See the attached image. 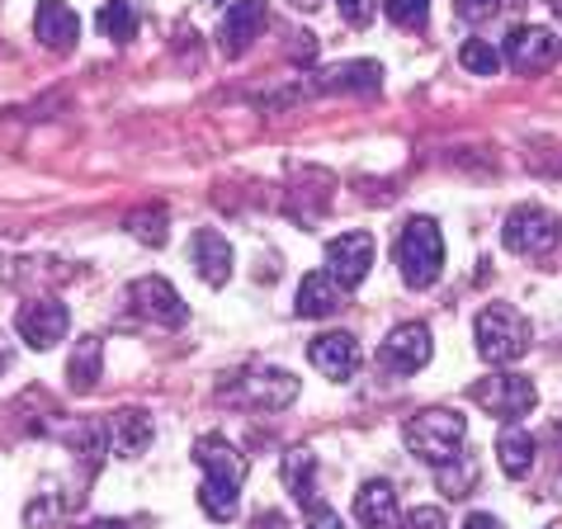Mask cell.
Wrapping results in <instances>:
<instances>
[{"label":"cell","instance_id":"obj_33","mask_svg":"<svg viewBox=\"0 0 562 529\" xmlns=\"http://www.w3.org/2000/svg\"><path fill=\"white\" fill-rule=\"evenodd\" d=\"M463 529H506V525L496 520V516H487V510H473V516L463 520Z\"/></svg>","mask_w":562,"mask_h":529},{"label":"cell","instance_id":"obj_30","mask_svg":"<svg viewBox=\"0 0 562 529\" xmlns=\"http://www.w3.org/2000/svg\"><path fill=\"white\" fill-rule=\"evenodd\" d=\"M407 529H449V520H445L440 506H416L407 516Z\"/></svg>","mask_w":562,"mask_h":529},{"label":"cell","instance_id":"obj_2","mask_svg":"<svg viewBox=\"0 0 562 529\" xmlns=\"http://www.w3.org/2000/svg\"><path fill=\"white\" fill-rule=\"evenodd\" d=\"M402 440H407V449H412L420 463L440 469V463H449V459L463 454L468 421H463L459 412H449V407H426V412H416L412 421H407Z\"/></svg>","mask_w":562,"mask_h":529},{"label":"cell","instance_id":"obj_35","mask_svg":"<svg viewBox=\"0 0 562 529\" xmlns=\"http://www.w3.org/2000/svg\"><path fill=\"white\" fill-rule=\"evenodd\" d=\"M289 53L299 57V61H312V53H317V43H312V34H299V43H293Z\"/></svg>","mask_w":562,"mask_h":529},{"label":"cell","instance_id":"obj_9","mask_svg":"<svg viewBox=\"0 0 562 529\" xmlns=\"http://www.w3.org/2000/svg\"><path fill=\"white\" fill-rule=\"evenodd\" d=\"M558 57H562V43L549 34V29H539V24H520V29H510V38H506V61L520 76H539V71H549L558 67Z\"/></svg>","mask_w":562,"mask_h":529},{"label":"cell","instance_id":"obj_5","mask_svg":"<svg viewBox=\"0 0 562 529\" xmlns=\"http://www.w3.org/2000/svg\"><path fill=\"white\" fill-rule=\"evenodd\" d=\"M502 241H506V251H515V256H549L553 246L562 241V223L539 204L510 209L506 223H502Z\"/></svg>","mask_w":562,"mask_h":529},{"label":"cell","instance_id":"obj_15","mask_svg":"<svg viewBox=\"0 0 562 529\" xmlns=\"http://www.w3.org/2000/svg\"><path fill=\"white\" fill-rule=\"evenodd\" d=\"M307 360H312V369H322L326 379L346 383V379H355V369H359V340L350 331H322L307 346Z\"/></svg>","mask_w":562,"mask_h":529},{"label":"cell","instance_id":"obj_29","mask_svg":"<svg viewBox=\"0 0 562 529\" xmlns=\"http://www.w3.org/2000/svg\"><path fill=\"white\" fill-rule=\"evenodd\" d=\"M496 10H502V0H454V14L468 24H487Z\"/></svg>","mask_w":562,"mask_h":529},{"label":"cell","instance_id":"obj_22","mask_svg":"<svg viewBox=\"0 0 562 529\" xmlns=\"http://www.w3.org/2000/svg\"><path fill=\"white\" fill-rule=\"evenodd\" d=\"M326 90H359V95H373L383 86V67L379 61H346V67H331L322 76Z\"/></svg>","mask_w":562,"mask_h":529},{"label":"cell","instance_id":"obj_10","mask_svg":"<svg viewBox=\"0 0 562 529\" xmlns=\"http://www.w3.org/2000/svg\"><path fill=\"white\" fill-rule=\"evenodd\" d=\"M67 326H71V313H67V303H57V299H34L14 313V331L34 350H53L57 340L67 336Z\"/></svg>","mask_w":562,"mask_h":529},{"label":"cell","instance_id":"obj_16","mask_svg":"<svg viewBox=\"0 0 562 529\" xmlns=\"http://www.w3.org/2000/svg\"><path fill=\"white\" fill-rule=\"evenodd\" d=\"M34 34H38V43L48 53H71L76 38H81V20H76V10L61 5V0H38Z\"/></svg>","mask_w":562,"mask_h":529},{"label":"cell","instance_id":"obj_4","mask_svg":"<svg viewBox=\"0 0 562 529\" xmlns=\"http://www.w3.org/2000/svg\"><path fill=\"white\" fill-rule=\"evenodd\" d=\"M529 350V322L510 303H492L477 313V354L487 364H515Z\"/></svg>","mask_w":562,"mask_h":529},{"label":"cell","instance_id":"obj_20","mask_svg":"<svg viewBox=\"0 0 562 529\" xmlns=\"http://www.w3.org/2000/svg\"><path fill=\"white\" fill-rule=\"evenodd\" d=\"M535 435H529L525 426H515V421H506V430L496 435V463H502V473L506 477H529V469H535Z\"/></svg>","mask_w":562,"mask_h":529},{"label":"cell","instance_id":"obj_6","mask_svg":"<svg viewBox=\"0 0 562 529\" xmlns=\"http://www.w3.org/2000/svg\"><path fill=\"white\" fill-rule=\"evenodd\" d=\"M468 397L477 402V407H487L492 416H502V421H515V416H529L535 412V383L525 379V373H487V379H477L468 387Z\"/></svg>","mask_w":562,"mask_h":529},{"label":"cell","instance_id":"obj_14","mask_svg":"<svg viewBox=\"0 0 562 529\" xmlns=\"http://www.w3.org/2000/svg\"><path fill=\"white\" fill-rule=\"evenodd\" d=\"M355 516L364 529H407V516L397 510V492L387 477H369L355 492Z\"/></svg>","mask_w":562,"mask_h":529},{"label":"cell","instance_id":"obj_18","mask_svg":"<svg viewBox=\"0 0 562 529\" xmlns=\"http://www.w3.org/2000/svg\"><path fill=\"white\" fill-rule=\"evenodd\" d=\"M346 299H350V289L340 284L331 270H322V274H307L299 284V303L293 307H299V317H331L346 307Z\"/></svg>","mask_w":562,"mask_h":529},{"label":"cell","instance_id":"obj_31","mask_svg":"<svg viewBox=\"0 0 562 529\" xmlns=\"http://www.w3.org/2000/svg\"><path fill=\"white\" fill-rule=\"evenodd\" d=\"M336 5H340V14H346L355 29H364L373 20V0H336Z\"/></svg>","mask_w":562,"mask_h":529},{"label":"cell","instance_id":"obj_25","mask_svg":"<svg viewBox=\"0 0 562 529\" xmlns=\"http://www.w3.org/2000/svg\"><path fill=\"white\" fill-rule=\"evenodd\" d=\"M95 24H100L104 38L128 43V38L137 34V5H133V0H109V5L95 14Z\"/></svg>","mask_w":562,"mask_h":529},{"label":"cell","instance_id":"obj_8","mask_svg":"<svg viewBox=\"0 0 562 529\" xmlns=\"http://www.w3.org/2000/svg\"><path fill=\"white\" fill-rule=\"evenodd\" d=\"M435 354V340H430V326L426 322H402L387 331V340L379 346V364L393 369V373H420Z\"/></svg>","mask_w":562,"mask_h":529},{"label":"cell","instance_id":"obj_17","mask_svg":"<svg viewBox=\"0 0 562 529\" xmlns=\"http://www.w3.org/2000/svg\"><path fill=\"white\" fill-rule=\"evenodd\" d=\"M190 260H194V270L204 284H227L232 279V246L223 232H213V227H199L194 237H190Z\"/></svg>","mask_w":562,"mask_h":529},{"label":"cell","instance_id":"obj_21","mask_svg":"<svg viewBox=\"0 0 562 529\" xmlns=\"http://www.w3.org/2000/svg\"><path fill=\"white\" fill-rule=\"evenodd\" d=\"M100 369H104V340H100V336H81V340L71 346V360H67L71 393H95Z\"/></svg>","mask_w":562,"mask_h":529},{"label":"cell","instance_id":"obj_26","mask_svg":"<svg viewBox=\"0 0 562 529\" xmlns=\"http://www.w3.org/2000/svg\"><path fill=\"white\" fill-rule=\"evenodd\" d=\"M459 61L473 76H496V71H502V53H496L487 38H468L463 48H459Z\"/></svg>","mask_w":562,"mask_h":529},{"label":"cell","instance_id":"obj_28","mask_svg":"<svg viewBox=\"0 0 562 529\" xmlns=\"http://www.w3.org/2000/svg\"><path fill=\"white\" fill-rule=\"evenodd\" d=\"M387 20H393L397 29H426L430 0H387Z\"/></svg>","mask_w":562,"mask_h":529},{"label":"cell","instance_id":"obj_39","mask_svg":"<svg viewBox=\"0 0 562 529\" xmlns=\"http://www.w3.org/2000/svg\"><path fill=\"white\" fill-rule=\"evenodd\" d=\"M543 529H562V520H553V525H543Z\"/></svg>","mask_w":562,"mask_h":529},{"label":"cell","instance_id":"obj_12","mask_svg":"<svg viewBox=\"0 0 562 529\" xmlns=\"http://www.w3.org/2000/svg\"><path fill=\"white\" fill-rule=\"evenodd\" d=\"M128 303H133V313H143L147 322H156V326H170V331H176V326H184V299L176 289L166 284L161 274H147V279H137V284L128 289Z\"/></svg>","mask_w":562,"mask_h":529},{"label":"cell","instance_id":"obj_24","mask_svg":"<svg viewBox=\"0 0 562 529\" xmlns=\"http://www.w3.org/2000/svg\"><path fill=\"white\" fill-rule=\"evenodd\" d=\"M473 487H477V459L463 454L459 459H449V463H440V492L449 496V502H463V496H473Z\"/></svg>","mask_w":562,"mask_h":529},{"label":"cell","instance_id":"obj_23","mask_svg":"<svg viewBox=\"0 0 562 529\" xmlns=\"http://www.w3.org/2000/svg\"><path fill=\"white\" fill-rule=\"evenodd\" d=\"M284 482L303 506H317V459H312V449H289L284 454Z\"/></svg>","mask_w":562,"mask_h":529},{"label":"cell","instance_id":"obj_19","mask_svg":"<svg viewBox=\"0 0 562 529\" xmlns=\"http://www.w3.org/2000/svg\"><path fill=\"white\" fill-rule=\"evenodd\" d=\"M104 444L114 449L119 459H137L143 449L151 444V421L143 412H133V407H123L109 416V426H104Z\"/></svg>","mask_w":562,"mask_h":529},{"label":"cell","instance_id":"obj_34","mask_svg":"<svg viewBox=\"0 0 562 529\" xmlns=\"http://www.w3.org/2000/svg\"><path fill=\"white\" fill-rule=\"evenodd\" d=\"M251 529H289V520L279 516V510H265V516L251 520Z\"/></svg>","mask_w":562,"mask_h":529},{"label":"cell","instance_id":"obj_7","mask_svg":"<svg viewBox=\"0 0 562 529\" xmlns=\"http://www.w3.org/2000/svg\"><path fill=\"white\" fill-rule=\"evenodd\" d=\"M232 397H241L246 407H260V412H284L293 407V397H299V379H293L289 369H246L237 383H232Z\"/></svg>","mask_w":562,"mask_h":529},{"label":"cell","instance_id":"obj_27","mask_svg":"<svg viewBox=\"0 0 562 529\" xmlns=\"http://www.w3.org/2000/svg\"><path fill=\"white\" fill-rule=\"evenodd\" d=\"M128 232L137 241H147V246H161L166 241V209H137L128 217Z\"/></svg>","mask_w":562,"mask_h":529},{"label":"cell","instance_id":"obj_3","mask_svg":"<svg viewBox=\"0 0 562 529\" xmlns=\"http://www.w3.org/2000/svg\"><path fill=\"white\" fill-rule=\"evenodd\" d=\"M397 270L407 279V289H430L445 270V237L435 227V217H412L397 237Z\"/></svg>","mask_w":562,"mask_h":529},{"label":"cell","instance_id":"obj_36","mask_svg":"<svg viewBox=\"0 0 562 529\" xmlns=\"http://www.w3.org/2000/svg\"><path fill=\"white\" fill-rule=\"evenodd\" d=\"M76 529H143L137 520H90V525H76Z\"/></svg>","mask_w":562,"mask_h":529},{"label":"cell","instance_id":"obj_11","mask_svg":"<svg viewBox=\"0 0 562 529\" xmlns=\"http://www.w3.org/2000/svg\"><path fill=\"white\" fill-rule=\"evenodd\" d=\"M373 256H379V246H373L369 232H346V237L326 241V270H331L346 289H359L373 270Z\"/></svg>","mask_w":562,"mask_h":529},{"label":"cell","instance_id":"obj_37","mask_svg":"<svg viewBox=\"0 0 562 529\" xmlns=\"http://www.w3.org/2000/svg\"><path fill=\"white\" fill-rule=\"evenodd\" d=\"M10 364H14V350H10V346H5V336H0V373H5V369H10Z\"/></svg>","mask_w":562,"mask_h":529},{"label":"cell","instance_id":"obj_38","mask_svg":"<svg viewBox=\"0 0 562 529\" xmlns=\"http://www.w3.org/2000/svg\"><path fill=\"white\" fill-rule=\"evenodd\" d=\"M293 5H299V10H307V14H312V10L322 5V0H293Z\"/></svg>","mask_w":562,"mask_h":529},{"label":"cell","instance_id":"obj_13","mask_svg":"<svg viewBox=\"0 0 562 529\" xmlns=\"http://www.w3.org/2000/svg\"><path fill=\"white\" fill-rule=\"evenodd\" d=\"M265 29V0H232L217 24V48L227 57H241Z\"/></svg>","mask_w":562,"mask_h":529},{"label":"cell","instance_id":"obj_32","mask_svg":"<svg viewBox=\"0 0 562 529\" xmlns=\"http://www.w3.org/2000/svg\"><path fill=\"white\" fill-rule=\"evenodd\" d=\"M307 529H346L331 506H307Z\"/></svg>","mask_w":562,"mask_h":529},{"label":"cell","instance_id":"obj_1","mask_svg":"<svg viewBox=\"0 0 562 529\" xmlns=\"http://www.w3.org/2000/svg\"><path fill=\"white\" fill-rule=\"evenodd\" d=\"M194 463L204 469V487H199V506L209 520H232L241 506V482H246V459L232 449L223 435H199Z\"/></svg>","mask_w":562,"mask_h":529}]
</instances>
